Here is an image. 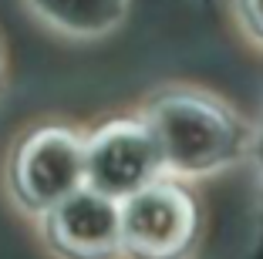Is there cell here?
I'll return each mask as SVG.
<instances>
[{
  "label": "cell",
  "mask_w": 263,
  "mask_h": 259,
  "mask_svg": "<svg viewBox=\"0 0 263 259\" xmlns=\"http://www.w3.org/2000/svg\"><path fill=\"white\" fill-rule=\"evenodd\" d=\"M10 195L27 212H51L85 189V138L61 125H41L17 142L7 165Z\"/></svg>",
  "instance_id": "obj_2"
},
{
  "label": "cell",
  "mask_w": 263,
  "mask_h": 259,
  "mask_svg": "<svg viewBox=\"0 0 263 259\" xmlns=\"http://www.w3.org/2000/svg\"><path fill=\"white\" fill-rule=\"evenodd\" d=\"M27 10L51 31L74 41H98L122 27L132 0H24Z\"/></svg>",
  "instance_id": "obj_6"
},
{
  "label": "cell",
  "mask_w": 263,
  "mask_h": 259,
  "mask_svg": "<svg viewBox=\"0 0 263 259\" xmlns=\"http://www.w3.org/2000/svg\"><path fill=\"white\" fill-rule=\"evenodd\" d=\"M236 17L247 37L263 47V0H236Z\"/></svg>",
  "instance_id": "obj_7"
},
{
  "label": "cell",
  "mask_w": 263,
  "mask_h": 259,
  "mask_svg": "<svg viewBox=\"0 0 263 259\" xmlns=\"http://www.w3.org/2000/svg\"><path fill=\"white\" fill-rule=\"evenodd\" d=\"M44 239L61 259H115L122 256V202L78 189L44 212Z\"/></svg>",
  "instance_id": "obj_5"
},
{
  "label": "cell",
  "mask_w": 263,
  "mask_h": 259,
  "mask_svg": "<svg viewBox=\"0 0 263 259\" xmlns=\"http://www.w3.org/2000/svg\"><path fill=\"white\" fill-rule=\"evenodd\" d=\"M162 175V158L142 118H115L85 138V189L125 202Z\"/></svg>",
  "instance_id": "obj_4"
},
{
  "label": "cell",
  "mask_w": 263,
  "mask_h": 259,
  "mask_svg": "<svg viewBox=\"0 0 263 259\" xmlns=\"http://www.w3.org/2000/svg\"><path fill=\"white\" fill-rule=\"evenodd\" d=\"M152 131L165 178H206L216 175L250 145V125L216 94L193 88L159 91L142 111Z\"/></svg>",
  "instance_id": "obj_1"
},
{
  "label": "cell",
  "mask_w": 263,
  "mask_h": 259,
  "mask_svg": "<svg viewBox=\"0 0 263 259\" xmlns=\"http://www.w3.org/2000/svg\"><path fill=\"white\" fill-rule=\"evenodd\" d=\"M199 236L193 192L159 178L122 202V252L132 259H186Z\"/></svg>",
  "instance_id": "obj_3"
}]
</instances>
